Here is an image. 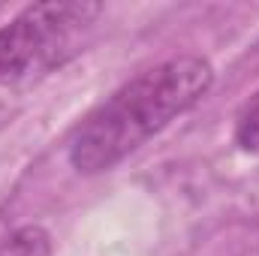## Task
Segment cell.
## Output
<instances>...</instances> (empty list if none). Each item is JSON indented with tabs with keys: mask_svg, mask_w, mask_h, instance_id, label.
Instances as JSON below:
<instances>
[{
	"mask_svg": "<svg viewBox=\"0 0 259 256\" xmlns=\"http://www.w3.org/2000/svg\"><path fill=\"white\" fill-rule=\"evenodd\" d=\"M214 69L199 55H178L139 72L100 103L69 139V163L84 172H109L169 127L211 91Z\"/></svg>",
	"mask_w": 259,
	"mask_h": 256,
	"instance_id": "obj_1",
	"label": "cell"
},
{
	"mask_svg": "<svg viewBox=\"0 0 259 256\" xmlns=\"http://www.w3.org/2000/svg\"><path fill=\"white\" fill-rule=\"evenodd\" d=\"M100 3H33L0 27V84H15L66 61L91 30Z\"/></svg>",
	"mask_w": 259,
	"mask_h": 256,
	"instance_id": "obj_2",
	"label": "cell"
},
{
	"mask_svg": "<svg viewBox=\"0 0 259 256\" xmlns=\"http://www.w3.org/2000/svg\"><path fill=\"white\" fill-rule=\"evenodd\" d=\"M52 238L42 226H21L0 241V256H49Z\"/></svg>",
	"mask_w": 259,
	"mask_h": 256,
	"instance_id": "obj_3",
	"label": "cell"
},
{
	"mask_svg": "<svg viewBox=\"0 0 259 256\" xmlns=\"http://www.w3.org/2000/svg\"><path fill=\"white\" fill-rule=\"evenodd\" d=\"M235 142L241 151L259 154V91L241 106L235 118Z\"/></svg>",
	"mask_w": 259,
	"mask_h": 256,
	"instance_id": "obj_4",
	"label": "cell"
}]
</instances>
